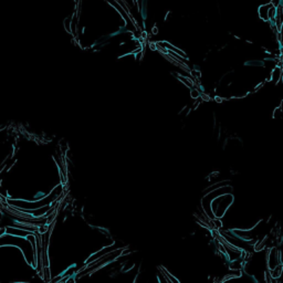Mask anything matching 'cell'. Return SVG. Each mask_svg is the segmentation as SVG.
<instances>
[{"label": "cell", "mask_w": 283, "mask_h": 283, "mask_svg": "<svg viewBox=\"0 0 283 283\" xmlns=\"http://www.w3.org/2000/svg\"><path fill=\"white\" fill-rule=\"evenodd\" d=\"M273 5L272 3H269L267 5H261L259 8H258V13H259V18L263 21L268 22L269 21V17H268V11H269V8Z\"/></svg>", "instance_id": "cell-1"}]
</instances>
